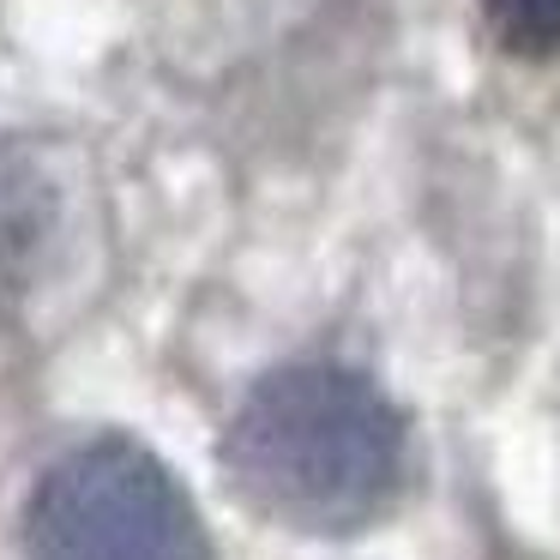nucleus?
Masks as SVG:
<instances>
[{
    "label": "nucleus",
    "instance_id": "obj_2",
    "mask_svg": "<svg viewBox=\"0 0 560 560\" xmlns=\"http://www.w3.org/2000/svg\"><path fill=\"white\" fill-rule=\"evenodd\" d=\"M25 548L31 560H211L182 482L127 440L85 446L43 476Z\"/></svg>",
    "mask_w": 560,
    "mask_h": 560
},
{
    "label": "nucleus",
    "instance_id": "obj_3",
    "mask_svg": "<svg viewBox=\"0 0 560 560\" xmlns=\"http://www.w3.org/2000/svg\"><path fill=\"white\" fill-rule=\"evenodd\" d=\"M482 19L512 55H560V0H482Z\"/></svg>",
    "mask_w": 560,
    "mask_h": 560
},
{
    "label": "nucleus",
    "instance_id": "obj_1",
    "mask_svg": "<svg viewBox=\"0 0 560 560\" xmlns=\"http://www.w3.org/2000/svg\"><path fill=\"white\" fill-rule=\"evenodd\" d=\"M223 470L247 506L290 530H362L404 482V416L350 368H278L235 410Z\"/></svg>",
    "mask_w": 560,
    "mask_h": 560
}]
</instances>
